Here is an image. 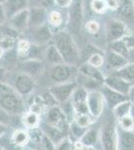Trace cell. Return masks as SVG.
Masks as SVG:
<instances>
[{
  "instance_id": "cell-56",
  "label": "cell",
  "mask_w": 134,
  "mask_h": 150,
  "mask_svg": "<svg viewBox=\"0 0 134 150\" xmlns=\"http://www.w3.org/2000/svg\"><path fill=\"white\" fill-rule=\"evenodd\" d=\"M88 150H99V149H97V148H87Z\"/></svg>"
},
{
  "instance_id": "cell-21",
  "label": "cell",
  "mask_w": 134,
  "mask_h": 150,
  "mask_svg": "<svg viewBox=\"0 0 134 150\" xmlns=\"http://www.w3.org/2000/svg\"><path fill=\"white\" fill-rule=\"evenodd\" d=\"M78 72L82 76L92 79V80L98 82L100 84H103L105 75H103V73L98 68H95V67L91 66L87 62L80 64V66H78Z\"/></svg>"
},
{
  "instance_id": "cell-7",
  "label": "cell",
  "mask_w": 134,
  "mask_h": 150,
  "mask_svg": "<svg viewBox=\"0 0 134 150\" xmlns=\"http://www.w3.org/2000/svg\"><path fill=\"white\" fill-rule=\"evenodd\" d=\"M88 113L94 119H97L103 114L105 109V102H104L103 96L99 90L88 91V95L86 99Z\"/></svg>"
},
{
  "instance_id": "cell-29",
  "label": "cell",
  "mask_w": 134,
  "mask_h": 150,
  "mask_svg": "<svg viewBox=\"0 0 134 150\" xmlns=\"http://www.w3.org/2000/svg\"><path fill=\"white\" fill-rule=\"evenodd\" d=\"M87 95H88V90L85 89L83 86H77L76 89L73 92L71 99H70V103L72 106H76L79 104L85 103L87 99Z\"/></svg>"
},
{
  "instance_id": "cell-34",
  "label": "cell",
  "mask_w": 134,
  "mask_h": 150,
  "mask_svg": "<svg viewBox=\"0 0 134 150\" xmlns=\"http://www.w3.org/2000/svg\"><path fill=\"white\" fill-rule=\"evenodd\" d=\"M119 14L122 17L129 18L134 14V3L131 1H125L122 5L119 6Z\"/></svg>"
},
{
  "instance_id": "cell-14",
  "label": "cell",
  "mask_w": 134,
  "mask_h": 150,
  "mask_svg": "<svg viewBox=\"0 0 134 150\" xmlns=\"http://www.w3.org/2000/svg\"><path fill=\"white\" fill-rule=\"evenodd\" d=\"M18 68L20 70L19 72L28 74L34 78V77L42 74L43 70H44V62L42 60L25 59L19 63Z\"/></svg>"
},
{
  "instance_id": "cell-55",
  "label": "cell",
  "mask_w": 134,
  "mask_h": 150,
  "mask_svg": "<svg viewBox=\"0 0 134 150\" xmlns=\"http://www.w3.org/2000/svg\"><path fill=\"white\" fill-rule=\"evenodd\" d=\"M5 1H6V0H0V4H2V5H3V4L5 3Z\"/></svg>"
},
{
  "instance_id": "cell-11",
  "label": "cell",
  "mask_w": 134,
  "mask_h": 150,
  "mask_svg": "<svg viewBox=\"0 0 134 150\" xmlns=\"http://www.w3.org/2000/svg\"><path fill=\"white\" fill-rule=\"evenodd\" d=\"M78 142L85 148H97V144L100 142V127L92 124L87 128Z\"/></svg>"
},
{
  "instance_id": "cell-39",
  "label": "cell",
  "mask_w": 134,
  "mask_h": 150,
  "mask_svg": "<svg viewBox=\"0 0 134 150\" xmlns=\"http://www.w3.org/2000/svg\"><path fill=\"white\" fill-rule=\"evenodd\" d=\"M91 8L95 13L102 14L106 11L107 6L103 0H92L91 2Z\"/></svg>"
},
{
  "instance_id": "cell-59",
  "label": "cell",
  "mask_w": 134,
  "mask_h": 150,
  "mask_svg": "<svg viewBox=\"0 0 134 150\" xmlns=\"http://www.w3.org/2000/svg\"><path fill=\"white\" fill-rule=\"evenodd\" d=\"M133 104H134V102H133Z\"/></svg>"
},
{
  "instance_id": "cell-4",
  "label": "cell",
  "mask_w": 134,
  "mask_h": 150,
  "mask_svg": "<svg viewBox=\"0 0 134 150\" xmlns=\"http://www.w3.org/2000/svg\"><path fill=\"white\" fill-rule=\"evenodd\" d=\"M77 86H78V84L76 81L54 84V85H51L49 87L48 92L54 98L57 104H65L70 101L72 94Z\"/></svg>"
},
{
  "instance_id": "cell-6",
  "label": "cell",
  "mask_w": 134,
  "mask_h": 150,
  "mask_svg": "<svg viewBox=\"0 0 134 150\" xmlns=\"http://www.w3.org/2000/svg\"><path fill=\"white\" fill-rule=\"evenodd\" d=\"M35 86L36 84L33 77H31L28 74L22 73V72H18L15 75L13 84H12V87L14 88V90L21 97H25V96L30 95L33 92L34 89H35Z\"/></svg>"
},
{
  "instance_id": "cell-3",
  "label": "cell",
  "mask_w": 134,
  "mask_h": 150,
  "mask_svg": "<svg viewBox=\"0 0 134 150\" xmlns=\"http://www.w3.org/2000/svg\"><path fill=\"white\" fill-rule=\"evenodd\" d=\"M79 74L78 67L62 63L51 66L49 70V79L54 84H61L66 82L75 81V78Z\"/></svg>"
},
{
  "instance_id": "cell-27",
  "label": "cell",
  "mask_w": 134,
  "mask_h": 150,
  "mask_svg": "<svg viewBox=\"0 0 134 150\" xmlns=\"http://www.w3.org/2000/svg\"><path fill=\"white\" fill-rule=\"evenodd\" d=\"M131 107H132V102L130 100H125L123 102L117 104L114 108H112V115L116 120H118L119 118L130 114Z\"/></svg>"
},
{
  "instance_id": "cell-5",
  "label": "cell",
  "mask_w": 134,
  "mask_h": 150,
  "mask_svg": "<svg viewBox=\"0 0 134 150\" xmlns=\"http://www.w3.org/2000/svg\"><path fill=\"white\" fill-rule=\"evenodd\" d=\"M83 17L84 11L82 0H73L72 4L69 7V12H68V29L74 33L78 32L82 26Z\"/></svg>"
},
{
  "instance_id": "cell-1",
  "label": "cell",
  "mask_w": 134,
  "mask_h": 150,
  "mask_svg": "<svg viewBox=\"0 0 134 150\" xmlns=\"http://www.w3.org/2000/svg\"><path fill=\"white\" fill-rule=\"evenodd\" d=\"M52 43L60 52L64 63L77 66L81 60V53L76 42L67 31H58L53 34Z\"/></svg>"
},
{
  "instance_id": "cell-28",
  "label": "cell",
  "mask_w": 134,
  "mask_h": 150,
  "mask_svg": "<svg viewBox=\"0 0 134 150\" xmlns=\"http://www.w3.org/2000/svg\"><path fill=\"white\" fill-rule=\"evenodd\" d=\"M109 50L113 51L117 54H120L122 56L128 58L129 55V48L126 45L125 41L122 39H117V40H113L109 42Z\"/></svg>"
},
{
  "instance_id": "cell-53",
  "label": "cell",
  "mask_w": 134,
  "mask_h": 150,
  "mask_svg": "<svg viewBox=\"0 0 134 150\" xmlns=\"http://www.w3.org/2000/svg\"><path fill=\"white\" fill-rule=\"evenodd\" d=\"M22 150H35L34 148H32V147H29V146H25V147H23V149Z\"/></svg>"
},
{
  "instance_id": "cell-48",
  "label": "cell",
  "mask_w": 134,
  "mask_h": 150,
  "mask_svg": "<svg viewBox=\"0 0 134 150\" xmlns=\"http://www.w3.org/2000/svg\"><path fill=\"white\" fill-rule=\"evenodd\" d=\"M128 98L132 103L134 102V85L131 86L130 91H129V93H128Z\"/></svg>"
},
{
  "instance_id": "cell-15",
  "label": "cell",
  "mask_w": 134,
  "mask_h": 150,
  "mask_svg": "<svg viewBox=\"0 0 134 150\" xmlns=\"http://www.w3.org/2000/svg\"><path fill=\"white\" fill-rule=\"evenodd\" d=\"M99 91L101 92L102 96H103L104 102H105V105L108 106L110 109L115 107L117 104L123 102L125 100H129L128 96L123 95L121 93H118L116 91L112 90L111 88L105 86L104 84H102Z\"/></svg>"
},
{
  "instance_id": "cell-9",
  "label": "cell",
  "mask_w": 134,
  "mask_h": 150,
  "mask_svg": "<svg viewBox=\"0 0 134 150\" xmlns=\"http://www.w3.org/2000/svg\"><path fill=\"white\" fill-rule=\"evenodd\" d=\"M100 143L103 150H116V126L110 121L100 127Z\"/></svg>"
},
{
  "instance_id": "cell-16",
  "label": "cell",
  "mask_w": 134,
  "mask_h": 150,
  "mask_svg": "<svg viewBox=\"0 0 134 150\" xmlns=\"http://www.w3.org/2000/svg\"><path fill=\"white\" fill-rule=\"evenodd\" d=\"M39 127H40V129L43 134H44L45 136L55 145V146L58 143H60L65 137H67L66 132H64L62 129H60L59 127L48 124V123H46L44 121L41 122Z\"/></svg>"
},
{
  "instance_id": "cell-54",
  "label": "cell",
  "mask_w": 134,
  "mask_h": 150,
  "mask_svg": "<svg viewBox=\"0 0 134 150\" xmlns=\"http://www.w3.org/2000/svg\"><path fill=\"white\" fill-rule=\"evenodd\" d=\"M77 150H88V149L85 148V147H80V148H77Z\"/></svg>"
},
{
  "instance_id": "cell-37",
  "label": "cell",
  "mask_w": 134,
  "mask_h": 150,
  "mask_svg": "<svg viewBox=\"0 0 134 150\" xmlns=\"http://www.w3.org/2000/svg\"><path fill=\"white\" fill-rule=\"evenodd\" d=\"M55 150H77L76 142H73L69 137H65L60 143L56 145Z\"/></svg>"
},
{
  "instance_id": "cell-38",
  "label": "cell",
  "mask_w": 134,
  "mask_h": 150,
  "mask_svg": "<svg viewBox=\"0 0 134 150\" xmlns=\"http://www.w3.org/2000/svg\"><path fill=\"white\" fill-rule=\"evenodd\" d=\"M86 129H87V128H83V127L79 126V125H77L75 122H72L71 124H70V126H69L70 134L74 137L76 141H78V140L81 138V136L85 133Z\"/></svg>"
},
{
  "instance_id": "cell-13",
  "label": "cell",
  "mask_w": 134,
  "mask_h": 150,
  "mask_svg": "<svg viewBox=\"0 0 134 150\" xmlns=\"http://www.w3.org/2000/svg\"><path fill=\"white\" fill-rule=\"evenodd\" d=\"M103 84L105 86L109 87V88H111L112 90L126 96H128V93L131 88V85L127 81H125L124 79L120 78V77L116 76L114 74L106 75L105 78H104Z\"/></svg>"
},
{
  "instance_id": "cell-19",
  "label": "cell",
  "mask_w": 134,
  "mask_h": 150,
  "mask_svg": "<svg viewBox=\"0 0 134 150\" xmlns=\"http://www.w3.org/2000/svg\"><path fill=\"white\" fill-rule=\"evenodd\" d=\"M104 58H105V63L104 64H106L107 67L111 70V73L121 69L129 62L128 58L124 57L120 54H117V53L113 51H110V50L106 52V55Z\"/></svg>"
},
{
  "instance_id": "cell-35",
  "label": "cell",
  "mask_w": 134,
  "mask_h": 150,
  "mask_svg": "<svg viewBox=\"0 0 134 150\" xmlns=\"http://www.w3.org/2000/svg\"><path fill=\"white\" fill-rule=\"evenodd\" d=\"M48 23L51 26H54V27H58L63 23V16L59 11L53 10L50 13H48V18H47Z\"/></svg>"
},
{
  "instance_id": "cell-22",
  "label": "cell",
  "mask_w": 134,
  "mask_h": 150,
  "mask_svg": "<svg viewBox=\"0 0 134 150\" xmlns=\"http://www.w3.org/2000/svg\"><path fill=\"white\" fill-rule=\"evenodd\" d=\"M3 7L8 20L14 14L27 8V1L26 0H6L5 3L3 4Z\"/></svg>"
},
{
  "instance_id": "cell-36",
  "label": "cell",
  "mask_w": 134,
  "mask_h": 150,
  "mask_svg": "<svg viewBox=\"0 0 134 150\" xmlns=\"http://www.w3.org/2000/svg\"><path fill=\"white\" fill-rule=\"evenodd\" d=\"M16 39L14 37H9V36H4L0 39V47L3 49V51H10L15 47Z\"/></svg>"
},
{
  "instance_id": "cell-47",
  "label": "cell",
  "mask_w": 134,
  "mask_h": 150,
  "mask_svg": "<svg viewBox=\"0 0 134 150\" xmlns=\"http://www.w3.org/2000/svg\"><path fill=\"white\" fill-rule=\"evenodd\" d=\"M8 131V125L0 124V138L6 135V132Z\"/></svg>"
},
{
  "instance_id": "cell-23",
  "label": "cell",
  "mask_w": 134,
  "mask_h": 150,
  "mask_svg": "<svg viewBox=\"0 0 134 150\" xmlns=\"http://www.w3.org/2000/svg\"><path fill=\"white\" fill-rule=\"evenodd\" d=\"M44 60L48 64H50L51 66L64 63L61 54H60V52L58 51V49L55 47V45L53 43H50V44H48L46 46L44 53Z\"/></svg>"
},
{
  "instance_id": "cell-26",
  "label": "cell",
  "mask_w": 134,
  "mask_h": 150,
  "mask_svg": "<svg viewBox=\"0 0 134 150\" xmlns=\"http://www.w3.org/2000/svg\"><path fill=\"white\" fill-rule=\"evenodd\" d=\"M110 74H114L116 76L120 77V78L124 79L125 81H127L131 86H133L134 85V62H128L121 69H119L117 71Z\"/></svg>"
},
{
  "instance_id": "cell-51",
  "label": "cell",
  "mask_w": 134,
  "mask_h": 150,
  "mask_svg": "<svg viewBox=\"0 0 134 150\" xmlns=\"http://www.w3.org/2000/svg\"><path fill=\"white\" fill-rule=\"evenodd\" d=\"M130 115L132 116V118H133V119H134V104H133V103H132V107H131Z\"/></svg>"
},
{
  "instance_id": "cell-18",
  "label": "cell",
  "mask_w": 134,
  "mask_h": 150,
  "mask_svg": "<svg viewBox=\"0 0 134 150\" xmlns=\"http://www.w3.org/2000/svg\"><path fill=\"white\" fill-rule=\"evenodd\" d=\"M32 38L33 43L39 45H48L53 39V33L51 32V29L48 25H41L39 27L32 28Z\"/></svg>"
},
{
  "instance_id": "cell-40",
  "label": "cell",
  "mask_w": 134,
  "mask_h": 150,
  "mask_svg": "<svg viewBox=\"0 0 134 150\" xmlns=\"http://www.w3.org/2000/svg\"><path fill=\"white\" fill-rule=\"evenodd\" d=\"M11 123V114L8 113L6 110H4L2 107H0V124L10 125Z\"/></svg>"
},
{
  "instance_id": "cell-31",
  "label": "cell",
  "mask_w": 134,
  "mask_h": 150,
  "mask_svg": "<svg viewBox=\"0 0 134 150\" xmlns=\"http://www.w3.org/2000/svg\"><path fill=\"white\" fill-rule=\"evenodd\" d=\"M73 118H74L73 122H75L77 125L83 128L90 127L94 122V118L91 117L89 114H74Z\"/></svg>"
},
{
  "instance_id": "cell-42",
  "label": "cell",
  "mask_w": 134,
  "mask_h": 150,
  "mask_svg": "<svg viewBox=\"0 0 134 150\" xmlns=\"http://www.w3.org/2000/svg\"><path fill=\"white\" fill-rule=\"evenodd\" d=\"M105 2L107 8L112 9V10H116V9L119 8L120 6V3H119V0H103Z\"/></svg>"
},
{
  "instance_id": "cell-10",
  "label": "cell",
  "mask_w": 134,
  "mask_h": 150,
  "mask_svg": "<svg viewBox=\"0 0 134 150\" xmlns=\"http://www.w3.org/2000/svg\"><path fill=\"white\" fill-rule=\"evenodd\" d=\"M8 25L17 33H22L29 28V8L23 9L8 19Z\"/></svg>"
},
{
  "instance_id": "cell-49",
  "label": "cell",
  "mask_w": 134,
  "mask_h": 150,
  "mask_svg": "<svg viewBox=\"0 0 134 150\" xmlns=\"http://www.w3.org/2000/svg\"><path fill=\"white\" fill-rule=\"evenodd\" d=\"M128 60H130L129 62H134V48H132V49L129 50Z\"/></svg>"
},
{
  "instance_id": "cell-20",
  "label": "cell",
  "mask_w": 134,
  "mask_h": 150,
  "mask_svg": "<svg viewBox=\"0 0 134 150\" xmlns=\"http://www.w3.org/2000/svg\"><path fill=\"white\" fill-rule=\"evenodd\" d=\"M107 35L110 41L122 39L127 35L126 25L120 20H111L107 26Z\"/></svg>"
},
{
  "instance_id": "cell-52",
  "label": "cell",
  "mask_w": 134,
  "mask_h": 150,
  "mask_svg": "<svg viewBox=\"0 0 134 150\" xmlns=\"http://www.w3.org/2000/svg\"><path fill=\"white\" fill-rule=\"evenodd\" d=\"M3 55H4V51H3V49H2V48L0 47V59H1V58L3 57Z\"/></svg>"
},
{
  "instance_id": "cell-33",
  "label": "cell",
  "mask_w": 134,
  "mask_h": 150,
  "mask_svg": "<svg viewBox=\"0 0 134 150\" xmlns=\"http://www.w3.org/2000/svg\"><path fill=\"white\" fill-rule=\"evenodd\" d=\"M117 126L123 130L132 131L134 130V119L130 114L123 116L117 120Z\"/></svg>"
},
{
  "instance_id": "cell-43",
  "label": "cell",
  "mask_w": 134,
  "mask_h": 150,
  "mask_svg": "<svg viewBox=\"0 0 134 150\" xmlns=\"http://www.w3.org/2000/svg\"><path fill=\"white\" fill-rule=\"evenodd\" d=\"M73 0H54V4L61 8H69Z\"/></svg>"
},
{
  "instance_id": "cell-58",
  "label": "cell",
  "mask_w": 134,
  "mask_h": 150,
  "mask_svg": "<svg viewBox=\"0 0 134 150\" xmlns=\"http://www.w3.org/2000/svg\"><path fill=\"white\" fill-rule=\"evenodd\" d=\"M0 150H3V149H2V148H1V146H0Z\"/></svg>"
},
{
  "instance_id": "cell-41",
  "label": "cell",
  "mask_w": 134,
  "mask_h": 150,
  "mask_svg": "<svg viewBox=\"0 0 134 150\" xmlns=\"http://www.w3.org/2000/svg\"><path fill=\"white\" fill-rule=\"evenodd\" d=\"M86 29L91 34H96L100 29V25L96 20H90L86 23Z\"/></svg>"
},
{
  "instance_id": "cell-30",
  "label": "cell",
  "mask_w": 134,
  "mask_h": 150,
  "mask_svg": "<svg viewBox=\"0 0 134 150\" xmlns=\"http://www.w3.org/2000/svg\"><path fill=\"white\" fill-rule=\"evenodd\" d=\"M31 43L27 39H20L16 43V54L20 59H27Z\"/></svg>"
},
{
  "instance_id": "cell-46",
  "label": "cell",
  "mask_w": 134,
  "mask_h": 150,
  "mask_svg": "<svg viewBox=\"0 0 134 150\" xmlns=\"http://www.w3.org/2000/svg\"><path fill=\"white\" fill-rule=\"evenodd\" d=\"M40 4L42 7H44V8H49V7H52L53 5H55L54 4V0H39Z\"/></svg>"
},
{
  "instance_id": "cell-57",
  "label": "cell",
  "mask_w": 134,
  "mask_h": 150,
  "mask_svg": "<svg viewBox=\"0 0 134 150\" xmlns=\"http://www.w3.org/2000/svg\"><path fill=\"white\" fill-rule=\"evenodd\" d=\"M2 38V34H1V32H0V39Z\"/></svg>"
},
{
  "instance_id": "cell-50",
  "label": "cell",
  "mask_w": 134,
  "mask_h": 150,
  "mask_svg": "<svg viewBox=\"0 0 134 150\" xmlns=\"http://www.w3.org/2000/svg\"><path fill=\"white\" fill-rule=\"evenodd\" d=\"M4 74H5V69L0 68V82H2L1 78H3V77H4Z\"/></svg>"
},
{
  "instance_id": "cell-17",
  "label": "cell",
  "mask_w": 134,
  "mask_h": 150,
  "mask_svg": "<svg viewBox=\"0 0 134 150\" xmlns=\"http://www.w3.org/2000/svg\"><path fill=\"white\" fill-rule=\"evenodd\" d=\"M48 18L47 9L42 6H34L29 8V28H36L44 25Z\"/></svg>"
},
{
  "instance_id": "cell-24",
  "label": "cell",
  "mask_w": 134,
  "mask_h": 150,
  "mask_svg": "<svg viewBox=\"0 0 134 150\" xmlns=\"http://www.w3.org/2000/svg\"><path fill=\"white\" fill-rule=\"evenodd\" d=\"M11 141L16 147L23 148V147L27 146V144L30 142L29 132L25 129H21V128L14 130L11 134Z\"/></svg>"
},
{
  "instance_id": "cell-12",
  "label": "cell",
  "mask_w": 134,
  "mask_h": 150,
  "mask_svg": "<svg viewBox=\"0 0 134 150\" xmlns=\"http://www.w3.org/2000/svg\"><path fill=\"white\" fill-rule=\"evenodd\" d=\"M116 150H134V130L128 131L116 126Z\"/></svg>"
},
{
  "instance_id": "cell-25",
  "label": "cell",
  "mask_w": 134,
  "mask_h": 150,
  "mask_svg": "<svg viewBox=\"0 0 134 150\" xmlns=\"http://www.w3.org/2000/svg\"><path fill=\"white\" fill-rule=\"evenodd\" d=\"M41 117L40 114L33 111L29 110L27 112H25L22 116V124L25 126V128L31 130L38 128L41 124Z\"/></svg>"
},
{
  "instance_id": "cell-2",
  "label": "cell",
  "mask_w": 134,
  "mask_h": 150,
  "mask_svg": "<svg viewBox=\"0 0 134 150\" xmlns=\"http://www.w3.org/2000/svg\"><path fill=\"white\" fill-rule=\"evenodd\" d=\"M22 98L11 85L0 82V107L11 115L22 113L24 106Z\"/></svg>"
},
{
  "instance_id": "cell-32",
  "label": "cell",
  "mask_w": 134,
  "mask_h": 150,
  "mask_svg": "<svg viewBox=\"0 0 134 150\" xmlns=\"http://www.w3.org/2000/svg\"><path fill=\"white\" fill-rule=\"evenodd\" d=\"M87 63L91 66L95 67V68H100L105 63V58L103 55L99 52H93L92 54L89 55L88 59H87Z\"/></svg>"
},
{
  "instance_id": "cell-45",
  "label": "cell",
  "mask_w": 134,
  "mask_h": 150,
  "mask_svg": "<svg viewBox=\"0 0 134 150\" xmlns=\"http://www.w3.org/2000/svg\"><path fill=\"white\" fill-rule=\"evenodd\" d=\"M7 21V16L4 10V7L2 4H0V26H2Z\"/></svg>"
},
{
  "instance_id": "cell-44",
  "label": "cell",
  "mask_w": 134,
  "mask_h": 150,
  "mask_svg": "<svg viewBox=\"0 0 134 150\" xmlns=\"http://www.w3.org/2000/svg\"><path fill=\"white\" fill-rule=\"evenodd\" d=\"M123 40L125 41V43H126V45H127V47L129 48V50L134 48V34L124 36Z\"/></svg>"
},
{
  "instance_id": "cell-8",
  "label": "cell",
  "mask_w": 134,
  "mask_h": 150,
  "mask_svg": "<svg viewBox=\"0 0 134 150\" xmlns=\"http://www.w3.org/2000/svg\"><path fill=\"white\" fill-rule=\"evenodd\" d=\"M44 122L59 127L64 132H67V129H69L67 116L59 105H54L48 108Z\"/></svg>"
}]
</instances>
